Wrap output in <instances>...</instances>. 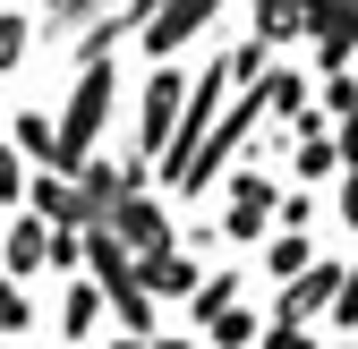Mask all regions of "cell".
I'll return each mask as SVG.
<instances>
[{"label": "cell", "instance_id": "cell-1", "mask_svg": "<svg viewBox=\"0 0 358 349\" xmlns=\"http://www.w3.org/2000/svg\"><path fill=\"white\" fill-rule=\"evenodd\" d=\"M341 315H350V324H358V273H350V290H341Z\"/></svg>", "mask_w": 358, "mask_h": 349}, {"label": "cell", "instance_id": "cell-2", "mask_svg": "<svg viewBox=\"0 0 358 349\" xmlns=\"http://www.w3.org/2000/svg\"><path fill=\"white\" fill-rule=\"evenodd\" d=\"M341 9H358V0H341Z\"/></svg>", "mask_w": 358, "mask_h": 349}]
</instances>
